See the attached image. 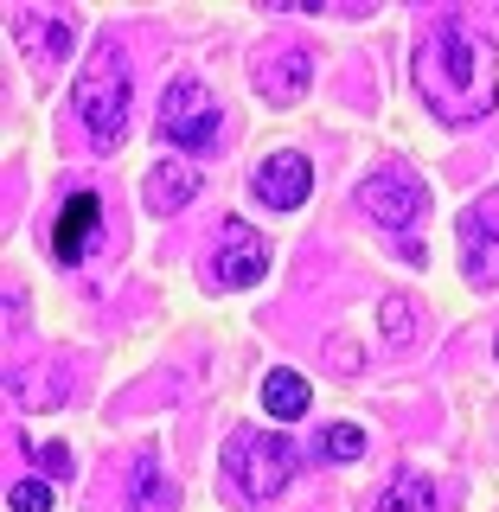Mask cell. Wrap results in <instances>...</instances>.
<instances>
[{
    "label": "cell",
    "instance_id": "19",
    "mask_svg": "<svg viewBox=\"0 0 499 512\" xmlns=\"http://www.w3.org/2000/svg\"><path fill=\"white\" fill-rule=\"evenodd\" d=\"M39 468L52 474V480H64V474H71V448H64V442H45L39 448Z\"/></svg>",
    "mask_w": 499,
    "mask_h": 512
},
{
    "label": "cell",
    "instance_id": "14",
    "mask_svg": "<svg viewBox=\"0 0 499 512\" xmlns=\"http://www.w3.org/2000/svg\"><path fill=\"white\" fill-rule=\"evenodd\" d=\"M308 378H301V372H269L263 378V410L269 416H282V423H295V416L301 410H308Z\"/></svg>",
    "mask_w": 499,
    "mask_h": 512
},
{
    "label": "cell",
    "instance_id": "12",
    "mask_svg": "<svg viewBox=\"0 0 499 512\" xmlns=\"http://www.w3.org/2000/svg\"><path fill=\"white\" fill-rule=\"evenodd\" d=\"M71 39H77V32H71V20H64V13H39V7H32L26 20H20V45H26L39 64L71 58Z\"/></svg>",
    "mask_w": 499,
    "mask_h": 512
},
{
    "label": "cell",
    "instance_id": "17",
    "mask_svg": "<svg viewBox=\"0 0 499 512\" xmlns=\"http://www.w3.org/2000/svg\"><path fill=\"white\" fill-rule=\"evenodd\" d=\"M320 455H327V461H359V455H365V429L327 423V429H320Z\"/></svg>",
    "mask_w": 499,
    "mask_h": 512
},
{
    "label": "cell",
    "instance_id": "4",
    "mask_svg": "<svg viewBox=\"0 0 499 512\" xmlns=\"http://www.w3.org/2000/svg\"><path fill=\"white\" fill-rule=\"evenodd\" d=\"M295 442L276 436V429H237L224 442V468H231V487L244 500H276V493L295 480Z\"/></svg>",
    "mask_w": 499,
    "mask_h": 512
},
{
    "label": "cell",
    "instance_id": "16",
    "mask_svg": "<svg viewBox=\"0 0 499 512\" xmlns=\"http://www.w3.org/2000/svg\"><path fill=\"white\" fill-rule=\"evenodd\" d=\"M378 327H384V340H391V346H410L416 340V295H384Z\"/></svg>",
    "mask_w": 499,
    "mask_h": 512
},
{
    "label": "cell",
    "instance_id": "2",
    "mask_svg": "<svg viewBox=\"0 0 499 512\" xmlns=\"http://www.w3.org/2000/svg\"><path fill=\"white\" fill-rule=\"evenodd\" d=\"M128 109H135V77H128V58L116 39L96 45V58L77 77V116H84L96 148H116L128 135Z\"/></svg>",
    "mask_w": 499,
    "mask_h": 512
},
{
    "label": "cell",
    "instance_id": "20",
    "mask_svg": "<svg viewBox=\"0 0 499 512\" xmlns=\"http://www.w3.org/2000/svg\"><path fill=\"white\" fill-rule=\"evenodd\" d=\"M493 352H499V333H493Z\"/></svg>",
    "mask_w": 499,
    "mask_h": 512
},
{
    "label": "cell",
    "instance_id": "5",
    "mask_svg": "<svg viewBox=\"0 0 499 512\" xmlns=\"http://www.w3.org/2000/svg\"><path fill=\"white\" fill-rule=\"evenodd\" d=\"M218 96L199 84V77H173L167 96H160V141L186 154H205L218 141Z\"/></svg>",
    "mask_w": 499,
    "mask_h": 512
},
{
    "label": "cell",
    "instance_id": "10",
    "mask_svg": "<svg viewBox=\"0 0 499 512\" xmlns=\"http://www.w3.org/2000/svg\"><path fill=\"white\" fill-rule=\"evenodd\" d=\"M314 77V58L301 52V45H288V52H263L256 58V90L269 96V103H295L301 90H308Z\"/></svg>",
    "mask_w": 499,
    "mask_h": 512
},
{
    "label": "cell",
    "instance_id": "8",
    "mask_svg": "<svg viewBox=\"0 0 499 512\" xmlns=\"http://www.w3.org/2000/svg\"><path fill=\"white\" fill-rule=\"evenodd\" d=\"M250 192L269 205V212H295V205H308V192H314L308 154H295V148L263 154V160H256V173H250Z\"/></svg>",
    "mask_w": 499,
    "mask_h": 512
},
{
    "label": "cell",
    "instance_id": "18",
    "mask_svg": "<svg viewBox=\"0 0 499 512\" xmlns=\"http://www.w3.org/2000/svg\"><path fill=\"white\" fill-rule=\"evenodd\" d=\"M7 506L13 512H52V487H45V480H13V487H7Z\"/></svg>",
    "mask_w": 499,
    "mask_h": 512
},
{
    "label": "cell",
    "instance_id": "3",
    "mask_svg": "<svg viewBox=\"0 0 499 512\" xmlns=\"http://www.w3.org/2000/svg\"><path fill=\"white\" fill-rule=\"evenodd\" d=\"M359 212L378 224V231H391L397 244H404L410 263H423V218H429V186L416 180V173L404 167V160H391V167H378V173H365V186H359Z\"/></svg>",
    "mask_w": 499,
    "mask_h": 512
},
{
    "label": "cell",
    "instance_id": "1",
    "mask_svg": "<svg viewBox=\"0 0 499 512\" xmlns=\"http://www.w3.org/2000/svg\"><path fill=\"white\" fill-rule=\"evenodd\" d=\"M416 90H423L429 116L436 122H480L499 109V45L480 39L474 26L461 20H442L423 32L416 45Z\"/></svg>",
    "mask_w": 499,
    "mask_h": 512
},
{
    "label": "cell",
    "instance_id": "15",
    "mask_svg": "<svg viewBox=\"0 0 499 512\" xmlns=\"http://www.w3.org/2000/svg\"><path fill=\"white\" fill-rule=\"evenodd\" d=\"M128 512H173V480L160 474L154 455L135 461V506H128Z\"/></svg>",
    "mask_w": 499,
    "mask_h": 512
},
{
    "label": "cell",
    "instance_id": "6",
    "mask_svg": "<svg viewBox=\"0 0 499 512\" xmlns=\"http://www.w3.org/2000/svg\"><path fill=\"white\" fill-rule=\"evenodd\" d=\"M263 269H269V237L256 224L231 218L218 231V250L205 256V282L212 288H250V282H263Z\"/></svg>",
    "mask_w": 499,
    "mask_h": 512
},
{
    "label": "cell",
    "instance_id": "11",
    "mask_svg": "<svg viewBox=\"0 0 499 512\" xmlns=\"http://www.w3.org/2000/svg\"><path fill=\"white\" fill-rule=\"evenodd\" d=\"M192 192H199V167H192V160H160L148 180H141V199H148V212H186Z\"/></svg>",
    "mask_w": 499,
    "mask_h": 512
},
{
    "label": "cell",
    "instance_id": "7",
    "mask_svg": "<svg viewBox=\"0 0 499 512\" xmlns=\"http://www.w3.org/2000/svg\"><path fill=\"white\" fill-rule=\"evenodd\" d=\"M461 276L474 288H499V199H474L461 212Z\"/></svg>",
    "mask_w": 499,
    "mask_h": 512
},
{
    "label": "cell",
    "instance_id": "9",
    "mask_svg": "<svg viewBox=\"0 0 499 512\" xmlns=\"http://www.w3.org/2000/svg\"><path fill=\"white\" fill-rule=\"evenodd\" d=\"M96 231H103V205H96V192H71L64 212H58V224H52L58 263H84V250L96 244Z\"/></svg>",
    "mask_w": 499,
    "mask_h": 512
},
{
    "label": "cell",
    "instance_id": "13",
    "mask_svg": "<svg viewBox=\"0 0 499 512\" xmlns=\"http://www.w3.org/2000/svg\"><path fill=\"white\" fill-rule=\"evenodd\" d=\"M378 512H436V480H429L423 468L397 474L391 487H384V500H378Z\"/></svg>",
    "mask_w": 499,
    "mask_h": 512
}]
</instances>
